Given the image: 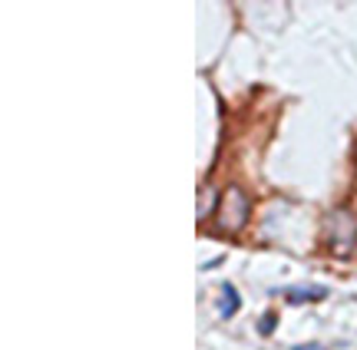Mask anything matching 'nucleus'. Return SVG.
I'll return each mask as SVG.
<instances>
[{"label": "nucleus", "instance_id": "nucleus-1", "mask_svg": "<svg viewBox=\"0 0 357 350\" xmlns=\"http://www.w3.org/2000/svg\"><path fill=\"white\" fill-rule=\"evenodd\" d=\"M248 218V202H245L242 189H229L225 198H222V228L229 232H238Z\"/></svg>", "mask_w": 357, "mask_h": 350}, {"label": "nucleus", "instance_id": "nucleus-2", "mask_svg": "<svg viewBox=\"0 0 357 350\" xmlns=\"http://www.w3.org/2000/svg\"><path fill=\"white\" fill-rule=\"evenodd\" d=\"M284 298L291 301V304H305V301H324V298H328V287H321V285L288 287V291H284Z\"/></svg>", "mask_w": 357, "mask_h": 350}, {"label": "nucleus", "instance_id": "nucleus-3", "mask_svg": "<svg viewBox=\"0 0 357 350\" xmlns=\"http://www.w3.org/2000/svg\"><path fill=\"white\" fill-rule=\"evenodd\" d=\"M222 294H225L222 314H225V317H231V314L238 311V304H242V301H238V291H235V285H222Z\"/></svg>", "mask_w": 357, "mask_h": 350}, {"label": "nucleus", "instance_id": "nucleus-4", "mask_svg": "<svg viewBox=\"0 0 357 350\" xmlns=\"http://www.w3.org/2000/svg\"><path fill=\"white\" fill-rule=\"evenodd\" d=\"M271 324H275V317L268 314V317H265V324H261V334H271Z\"/></svg>", "mask_w": 357, "mask_h": 350}, {"label": "nucleus", "instance_id": "nucleus-5", "mask_svg": "<svg viewBox=\"0 0 357 350\" xmlns=\"http://www.w3.org/2000/svg\"><path fill=\"white\" fill-rule=\"evenodd\" d=\"M294 350H321V347H314V344H307V347H294Z\"/></svg>", "mask_w": 357, "mask_h": 350}]
</instances>
